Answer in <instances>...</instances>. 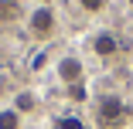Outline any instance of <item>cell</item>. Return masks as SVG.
<instances>
[{"mask_svg":"<svg viewBox=\"0 0 133 129\" xmlns=\"http://www.w3.org/2000/svg\"><path fill=\"white\" fill-rule=\"evenodd\" d=\"M96 119H99V129H119L123 119H126V105L116 92H102L96 98Z\"/></svg>","mask_w":133,"mask_h":129,"instance_id":"cell-1","label":"cell"},{"mask_svg":"<svg viewBox=\"0 0 133 129\" xmlns=\"http://www.w3.org/2000/svg\"><path fill=\"white\" fill-rule=\"evenodd\" d=\"M55 10L51 7H34L31 14H28V31L34 34V37H48V34H55Z\"/></svg>","mask_w":133,"mask_h":129,"instance_id":"cell-2","label":"cell"},{"mask_svg":"<svg viewBox=\"0 0 133 129\" xmlns=\"http://www.w3.org/2000/svg\"><path fill=\"white\" fill-rule=\"evenodd\" d=\"M55 71H58V78H62L65 85H78V82H82V75H85L82 61H78L75 55H65V58L55 65Z\"/></svg>","mask_w":133,"mask_h":129,"instance_id":"cell-3","label":"cell"},{"mask_svg":"<svg viewBox=\"0 0 133 129\" xmlns=\"http://www.w3.org/2000/svg\"><path fill=\"white\" fill-rule=\"evenodd\" d=\"M92 51L99 58H116V51H119V37L113 34V31H99L96 37H92Z\"/></svg>","mask_w":133,"mask_h":129,"instance_id":"cell-4","label":"cell"},{"mask_svg":"<svg viewBox=\"0 0 133 129\" xmlns=\"http://www.w3.org/2000/svg\"><path fill=\"white\" fill-rule=\"evenodd\" d=\"M0 129H21V112L17 109H0Z\"/></svg>","mask_w":133,"mask_h":129,"instance_id":"cell-5","label":"cell"},{"mask_svg":"<svg viewBox=\"0 0 133 129\" xmlns=\"http://www.w3.org/2000/svg\"><path fill=\"white\" fill-rule=\"evenodd\" d=\"M55 129H85V122L78 119L75 112H68V116H58L55 119Z\"/></svg>","mask_w":133,"mask_h":129,"instance_id":"cell-6","label":"cell"},{"mask_svg":"<svg viewBox=\"0 0 133 129\" xmlns=\"http://www.w3.org/2000/svg\"><path fill=\"white\" fill-rule=\"evenodd\" d=\"M14 109H17L21 116H24V112H31V109H34V95H31V92H21V95H17V105H14Z\"/></svg>","mask_w":133,"mask_h":129,"instance_id":"cell-7","label":"cell"},{"mask_svg":"<svg viewBox=\"0 0 133 129\" xmlns=\"http://www.w3.org/2000/svg\"><path fill=\"white\" fill-rule=\"evenodd\" d=\"M78 7L85 14H99V10H106V0H78Z\"/></svg>","mask_w":133,"mask_h":129,"instance_id":"cell-8","label":"cell"},{"mask_svg":"<svg viewBox=\"0 0 133 129\" xmlns=\"http://www.w3.org/2000/svg\"><path fill=\"white\" fill-rule=\"evenodd\" d=\"M68 98H75V102H85V98H89L85 85H82V82H78V85H68Z\"/></svg>","mask_w":133,"mask_h":129,"instance_id":"cell-9","label":"cell"},{"mask_svg":"<svg viewBox=\"0 0 133 129\" xmlns=\"http://www.w3.org/2000/svg\"><path fill=\"white\" fill-rule=\"evenodd\" d=\"M0 17H17V4L14 0H0Z\"/></svg>","mask_w":133,"mask_h":129,"instance_id":"cell-10","label":"cell"},{"mask_svg":"<svg viewBox=\"0 0 133 129\" xmlns=\"http://www.w3.org/2000/svg\"><path fill=\"white\" fill-rule=\"evenodd\" d=\"M130 7H133V0H130Z\"/></svg>","mask_w":133,"mask_h":129,"instance_id":"cell-11","label":"cell"}]
</instances>
